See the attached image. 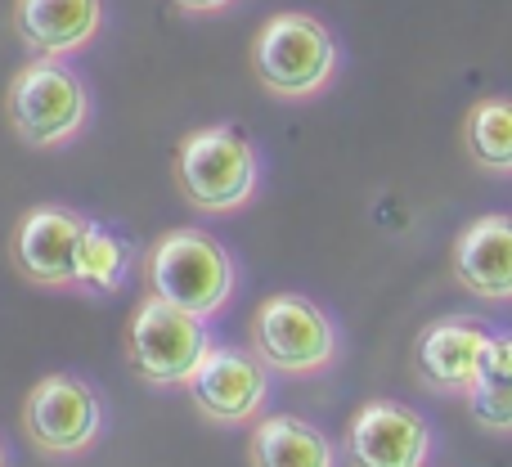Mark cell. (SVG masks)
Masks as SVG:
<instances>
[{
    "instance_id": "1",
    "label": "cell",
    "mask_w": 512,
    "mask_h": 467,
    "mask_svg": "<svg viewBox=\"0 0 512 467\" xmlns=\"http://www.w3.org/2000/svg\"><path fill=\"white\" fill-rule=\"evenodd\" d=\"M144 288L212 324L234 301L239 265L216 234L198 230V225H176L153 238L144 252Z\"/></svg>"
},
{
    "instance_id": "12",
    "label": "cell",
    "mask_w": 512,
    "mask_h": 467,
    "mask_svg": "<svg viewBox=\"0 0 512 467\" xmlns=\"http://www.w3.org/2000/svg\"><path fill=\"white\" fill-rule=\"evenodd\" d=\"M104 27V0H14V32L32 59L81 54Z\"/></svg>"
},
{
    "instance_id": "14",
    "label": "cell",
    "mask_w": 512,
    "mask_h": 467,
    "mask_svg": "<svg viewBox=\"0 0 512 467\" xmlns=\"http://www.w3.org/2000/svg\"><path fill=\"white\" fill-rule=\"evenodd\" d=\"M252 467H337V450L315 423L297 414H261L248 436Z\"/></svg>"
},
{
    "instance_id": "3",
    "label": "cell",
    "mask_w": 512,
    "mask_h": 467,
    "mask_svg": "<svg viewBox=\"0 0 512 467\" xmlns=\"http://www.w3.org/2000/svg\"><path fill=\"white\" fill-rule=\"evenodd\" d=\"M176 189L194 212L230 216L261 189V158L239 126H198L176 144Z\"/></svg>"
},
{
    "instance_id": "8",
    "label": "cell",
    "mask_w": 512,
    "mask_h": 467,
    "mask_svg": "<svg viewBox=\"0 0 512 467\" xmlns=\"http://www.w3.org/2000/svg\"><path fill=\"white\" fill-rule=\"evenodd\" d=\"M436 450L432 423L400 400H369L342 436L346 467H427Z\"/></svg>"
},
{
    "instance_id": "7",
    "label": "cell",
    "mask_w": 512,
    "mask_h": 467,
    "mask_svg": "<svg viewBox=\"0 0 512 467\" xmlns=\"http://www.w3.org/2000/svg\"><path fill=\"white\" fill-rule=\"evenodd\" d=\"M23 436L45 459H77L104 436V400L77 373H45L23 400Z\"/></svg>"
},
{
    "instance_id": "10",
    "label": "cell",
    "mask_w": 512,
    "mask_h": 467,
    "mask_svg": "<svg viewBox=\"0 0 512 467\" xmlns=\"http://www.w3.org/2000/svg\"><path fill=\"white\" fill-rule=\"evenodd\" d=\"M86 216L59 203H41L18 216L9 234L14 270L36 288H77V247Z\"/></svg>"
},
{
    "instance_id": "9",
    "label": "cell",
    "mask_w": 512,
    "mask_h": 467,
    "mask_svg": "<svg viewBox=\"0 0 512 467\" xmlns=\"http://www.w3.org/2000/svg\"><path fill=\"white\" fill-rule=\"evenodd\" d=\"M194 409L216 427H248L270 405V369L252 351L212 346L207 360L185 382Z\"/></svg>"
},
{
    "instance_id": "11",
    "label": "cell",
    "mask_w": 512,
    "mask_h": 467,
    "mask_svg": "<svg viewBox=\"0 0 512 467\" xmlns=\"http://www.w3.org/2000/svg\"><path fill=\"white\" fill-rule=\"evenodd\" d=\"M495 333L472 319H432L423 333L414 337L409 351V369H414L418 387L436 391V396H463L477 387L481 364L490 355Z\"/></svg>"
},
{
    "instance_id": "18",
    "label": "cell",
    "mask_w": 512,
    "mask_h": 467,
    "mask_svg": "<svg viewBox=\"0 0 512 467\" xmlns=\"http://www.w3.org/2000/svg\"><path fill=\"white\" fill-rule=\"evenodd\" d=\"M171 5L189 9V14H221V9H230L234 0H171Z\"/></svg>"
},
{
    "instance_id": "17",
    "label": "cell",
    "mask_w": 512,
    "mask_h": 467,
    "mask_svg": "<svg viewBox=\"0 0 512 467\" xmlns=\"http://www.w3.org/2000/svg\"><path fill=\"white\" fill-rule=\"evenodd\" d=\"M463 149L481 171L512 176V95L481 99L463 117Z\"/></svg>"
},
{
    "instance_id": "6",
    "label": "cell",
    "mask_w": 512,
    "mask_h": 467,
    "mask_svg": "<svg viewBox=\"0 0 512 467\" xmlns=\"http://www.w3.org/2000/svg\"><path fill=\"white\" fill-rule=\"evenodd\" d=\"M212 351V328L207 319L189 315V310L171 306L162 297H144L131 310V324H126V360L131 373L144 387H185L194 378V369L207 360Z\"/></svg>"
},
{
    "instance_id": "4",
    "label": "cell",
    "mask_w": 512,
    "mask_h": 467,
    "mask_svg": "<svg viewBox=\"0 0 512 467\" xmlns=\"http://www.w3.org/2000/svg\"><path fill=\"white\" fill-rule=\"evenodd\" d=\"M337 324L301 292H274L248 319V351L279 378H315L337 360Z\"/></svg>"
},
{
    "instance_id": "15",
    "label": "cell",
    "mask_w": 512,
    "mask_h": 467,
    "mask_svg": "<svg viewBox=\"0 0 512 467\" xmlns=\"http://www.w3.org/2000/svg\"><path fill=\"white\" fill-rule=\"evenodd\" d=\"M135 261H140V252H135V243L117 225L90 221L86 216V230H81V247H77V288L81 292H95V297L122 292L135 274Z\"/></svg>"
},
{
    "instance_id": "2",
    "label": "cell",
    "mask_w": 512,
    "mask_h": 467,
    "mask_svg": "<svg viewBox=\"0 0 512 467\" xmlns=\"http://www.w3.org/2000/svg\"><path fill=\"white\" fill-rule=\"evenodd\" d=\"M248 63L265 95L301 104V99H315L333 86L342 54H337V36L315 14L283 9L256 27Z\"/></svg>"
},
{
    "instance_id": "19",
    "label": "cell",
    "mask_w": 512,
    "mask_h": 467,
    "mask_svg": "<svg viewBox=\"0 0 512 467\" xmlns=\"http://www.w3.org/2000/svg\"><path fill=\"white\" fill-rule=\"evenodd\" d=\"M0 467H9V450H5V441H0Z\"/></svg>"
},
{
    "instance_id": "16",
    "label": "cell",
    "mask_w": 512,
    "mask_h": 467,
    "mask_svg": "<svg viewBox=\"0 0 512 467\" xmlns=\"http://www.w3.org/2000/svg\"><path fill=\"white\" fill-rule=\"evenodd\" d=\"M468 409L481 432L512 436V333H495L477 387L468 391Z\"/></svg>"
},
{
    "instance_id": "13",
    "label": "cell",
    "mask_w": 512,
    "mask_h": 467,
    "mask_svg": "<svg viewBox=\"0 0 512 467\" xmlns=\"http://www.w3.org/2000/svg\"><path fill=\"white\" fill-rule=\"evenodd\" d=\"M450 270L463 292L481 301H512V216H477L450 252Z\"/></svg>"
},
{
    "instance_id": "5",
    "label": "cell",
    "mask_w": 512,
    "mask_h": 467,
    "mask_svg": "<svg viewBox=\"0 0 512 467\" xmlns=\"http://www.w3.org/2000/svg\"><path fill=\"white\" fill-rule=\"evenodd\" d=\"M5 122L32 149H59L90 122V90L63 59H32L9 77Z\"/></svg>"
}]
</instances>
